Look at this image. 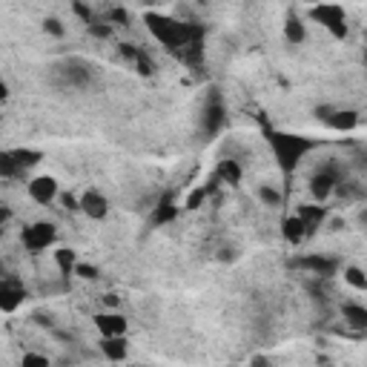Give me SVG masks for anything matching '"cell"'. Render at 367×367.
I'll list each match as a JSON object with an SVG mask.
<instances>
[{
  "label": "cell",
  "mask_w": 367,
  "mask_h": 367,
  "mask_svg": "<svg viewBox=\"0 0 367 367\" xmlns=\"http://www.w3.org/2000/svg\"><path fill=\"white\" fill-rule=\"evenodd\" d=\"M313 20H318L333 37H348V17H344V9L341 6H333V3H321V6H313L310 9Z\"/></svg>",
  "instance_id": "5"
},
{
  "label": "cell",
  "mask_w": 367,
  "mask_h": 367,
  "mask_svg": "<svg viewBox=\"0 0 367 367\" xmlns=\"http://www.w3.org/2000/svg\"><path fill=\"white\" fill-rule=\"evenodd\" d=\"M29 298V293H26V287H20L15 278H0V310L3 313H15L24 301Z\"/></svg>",
  "instance_id": "7"
},
{
  "label": "cell",
  "mask_w": 367,
  "mask_h": 367,
  "mask_svg": "<svg viewBox=\"0 0 367 367\" xmlns=\"http://www.w3.org/2000/svg\"><path fill=\"white\" fill-rule=\"evenodd\" d=\"M58 78L63 86H72V89H86L89 86V80L95 78V67L89 60L83 58H67L63 63H58Z\"/></svg>",
  "instance_id": "3"
},
{
  "label": "cell",
  "mask_w": 367,
  "mask_h": 367,
  "mask_svg": "<svg viewBox=\"0 0 367 367\" xmlns=\"http://www.w3.org/2000/svg\"><path fill=\"white\" fill-rule=\"evenodd\" d=\"M60 204L67 207V210H80V207H78V198H75V196H69V192H67V196H60Z\"/></svg>",
  "instance_id": "33"
},
{
  "label": "cell",
  "mask_w": 367,
  "mask_h": 367,
  "mask_svg": "<svg viewBox=\"0 0 367 367\" xmlns=\"http://www.w3.org/2000/svg\"><path fill=\"white\" fill-rule=\"evenodd\" d=\"M344 282L356 290H367V275L361 267H344Z\"/></svg>",
  "instance_id": "24"
},
{
  "label": "cell",
  "mask_w": 367,
  "mask_h": 367,
  "mask_svg": "<svg viewBox=\"0 0 367 367\" xmlns=\"http://www.w3.org/2000/svg\"><path fill=\"white\" fill-rule=\"evenodd\" d=\"M282 232H284V239H287L290 244H298V241H305L307 227H305V221H301L298 215H290V219L282 221Z\"/></svg>",
  "instance_id": "16"
},
{
  "label": "cell",
  "mask_w": 367,
  "mask_h": 367,
  "mask_svg": "<svg viewBox=\"0 0 367 367\" xmlns=\"http://www.w3.org/2000/svg\"><path fill=\"white\" fill-rule=\"evenodd\" d=\"M72 275H80V278H86V282H92V278H98V267L95 264H86V262H78Z\"/></svg>",
  "instance_id": "28"
},
{
  "label": "cell",
  "mask_w": 367,
  "mask_h": 367,
  "mask_svg": "<svg viewBox=\"0 0 367 367\" xmlns=\"http://www.w3.org/2000/svg\"><path fill=\"white\" fill-rule=\"evenodd\" d=\"M270 146H273V153H275L278 167H282L290 176V172L298 167V161L316 146V141H310L305 135H290V133H270Z\"/></svg>",
  "instance_id": "2"
},
{
  "label": "cell",
  "mask_w": 367,
  "mask_h": 367,
  "mask_svg": "<svg viewBox=\"0 0 367 367\" xmlns=\"http://www.w3.org/2000/svg\"><path fill=\"white\" fill-rule=\"evenodd\" d=\"M144 20H146V29L153 32V37L161 40L169 52H178V55L187 52L189 46H198L201 35H204L201 26H196V24H181V20L158 15V12H146Z\"/></svg>",
  "instance_id": "1"
},
{
  "label": "cell",
  "mask_w": 367,
  "mask_h": 367,
  "mask_svg": "<svg viewBox=\"0 0 367 367\" xmlns=\"http://www.w3.org/2000/svg\"><path fill=\"white\" fill-rule=\"evenodd\" d=\"M55 264H58V270H60V275H72L75 273V264H78V255H75V250H58L55 253Z\"/></svg>",
  "instance_id": "22"
},
{
  "label": "cell",
  "mask_w": 367,
  "mask_h": 367,
  "mask_svg": "<svg viewBox=\"0 0 367 367\" xmlns=\"http://www.w3.org/2000/svg\"><path fill=\"white\" fill-rule=\"evenodd\" d=\"M298 219L305 221V227H307V232H313V227L316 224H321L325 221V215H327V210H321V207H298Z\"/></svg>",
  "instance_id": "21"
},
{
  "label": "cell",
  "mask_w": 367,
  "mask_h": 367,
  "mask_svg": "<svg viewBox=\"0 0 367 367\" xmlns=\"http://www.w3.org/2000/svg\"><path fill=\"white\" fill-rule=\"evenodd\" d=\"M29 198L35 204H43V207L52 204L58 198V181L52 176H37V178H32L29 181Z\"/></svg>",
  "instance_id": "10"
},
{
  "label": "cell",
  "mask_w": 367,
  "mask_h": 367,
  "mask_svg": "<svg viewBox=\"0 0 367 367\" xmlns=\"http://www.w3.org/2000/svg\"><path fill=\"white\" fill-rule=\"evenodd\" d=\"M176 215H178V207L172 204V198H164L155 210H153V224H169V221H176Z\"/></svg>",
  "instance_id": "20"
},
{
  "label": "cell",
  "mask_w": 367,
  "mask_h": 367,
  "mask_svg": "<svg viewBox=\"0 0 367 367\" xmlns=\"http://www.w3.org/2000/svg\"><path fill=\"white\" fill-rule=\"evenodd\" d=\"M110 17H112V24L118 20L121 26H126V12H123V9H112V12H110Z\"/></svg>",
  "instance_id": "35"
},
{
  "label": "cell",
  "mask_w": 367,
  "mask_h": 367,
  "mask_svg": "<svg viewBox=\"0 0 367 367\" xmlns=\"http://www.w3.org/2000/svg\"><path fill=\"white\" fill-rule=\"evenodd\" d=\"M258 198H262L267 207H282V192H278L275 187H262L258 189Z\"/></svg>",
  "instance_id": "25"
},
{
  "label": "cell",
  "mask_w": 367,
  "mask_h": 367,
  "mask_svg": "<svg viewBox=\"0 0 367 367\" xmlns=\"http://www.w3.org/2000/svg\"><path fill=\"white\" fill-rule=\"evenodd\" d=\"M9 219H12V207L0 201V230H3V224H6Z\"/></svg>",
  "instance_id": "32"
},
{
  "label": "cell",
  "mask_w": 367,
  "mask_h": 367,
  "mask_svg": "<svg viewBox=\"0 0 367 367\" xmlns=\"http://www.w3.org/2000/svg\"><path fill=\"white\" fill-rule=\"evenodd\" d=\"M86 29H89V35H95V37H110L112 35V26L110 24H98V20H92Z\"/></svg>",
  "instance_id": "30"
},
{
  "label": "cell",
  "mask_w": 367,
  "mask_h": 367,
  "mask_svg": "<svg viewBox=\"0 0 367 367\" xmlns=\"http://www.w3.org/2000/svg\"><path fill=\"white\" fill-rule=\"evenodd\" d=\"M341 316H344V325L353 327L356 333L367 330V307L356 305V301H348V305H341Z\"/></svg>",
  "instance_id": "13"
},
{
  "label": "cell",
  "mask_w": 367,
  "mask_h": 367,
  "mask_svg": "<svg viewBox=\"0 0 367 367\" xmlns=\"http://www.w3.org/2000/svg\"><path fill=\"white\" fill-rule=\"evenodd\" d=\"M95 327L103 339H118V336H126V327H129V321L123 313L118 310H106V313H98L95 316Z\"/></svg>",
  "instance_id": "8"
},
{
  "label": "cell",
  "mask_w": 367,
  "mask_h": 367,
  "mask_svg": "<svg viewBox=\"0 0 367 367\" xmlns=\"http://www.w3.org/2000/svg\"><path fill=\"white\" fill-rule=\"evenodd\" d=\"M101 353L110 359V361H123L129 356V348H126V336H118V339H101Z\"/></svg>",
  "instance_id": "14"
},
{
  "label": "cell",
  "mask_w": 367,
  "mask_h": 367,
  "mask_svg": "<svg viewBox=\"0 0 367 367\" xmlns=\"http://www.w3.org/2000/svg\"><path fill=\"white\" fill-rule=\"evenodd\" d=\"M9 98V83L3 80V78H0V103H3Z\"/></svg>",
  "instance_id": "36"
},
{
  "label": "cell",
  "mask_w": 367,
  "mask_h": 367,
  "mask_svg": "<svg viewBox=\"0 0 367 367\" xmlns=\"http://www.w3.org/2000/svg\"><path fill=\"white\" fill-rule=\"evenodd\" d=\"M43 32L52 35V37H63V32H67V29H63V24H60L58 17H46V20H43Z\"/></svg>",
  "instance_id": "29"
},
{
  "label": "cell",
  "mask_w": 367,
  "mask_h": 367,
  "mask_svg": "<svg viewBox=\"0 0 367 367\" xmlns=\"http://www.w3.org/2000/svg\"><path fill=\"white\" fill-rule=\"evenodd\" d=\"M55 239H58V230L49 221H35V224L24 227V232H20V241H24V247L29 253H40V250L52 247Z\"/></svg>",
  "instance_id": "4"
},
{
  "label": "cell",
  "mask_w": 367,
  "mask_h": 367,
  "mask_svg": "<svg viewBox=\"0 0 367 367\" xmlns=\"http://www.w3.org/2000/svg\"><path fill=\"white\" fill-rule=\"evenodd\" d=\"M290 267L307 270V273H313V275H318V278H333V275L339 273V262H336V258L318 255V253H313V255H301V258H293Z\"/></svg>",
  "instance_id": "6"
},
{
  "label": "cell",
  "mask_w": 367,
  "mask_h": 367,
  "mask_svg": "<svg viewBox=\"0 0 367 367\" xmlns=\"http://www.w3.org/2000/svg\"><path fill=\"white\" fill-rule=\"evenodd\" d=\"M78 207H80V212L86 215V219H92V221L106 219V212H110V201H106L103 192H98V189H86L78 198Z\"/></svg>",
  "instance_id": "9"
},
{
  "label": "cell",
  "mask_w": 367,
  "mask_h": 367,
  "mask_svg": "<svg viewBox=\"0 0 367 367\" xmlns=\"http://www.w3.org/2000/svg\"><path fill=\"white\" fill-rule=\"evenodd\" d=\"M215 178L224 181V184H230V187H239L241 184V167H239V161H232V158L221 161L219 164V172H215Z\"/></svg>",
  "instance_id": "17"
},
{
  "label": "cell",
  "mask_w": 367,
  "mask_h": 367,
  "mask_svg": "<svg viewBox=\"0 0 367 367\" xmlns=\"http://www.w3.org/2000/svg\"><path fill=\"white\" fill-rule=\"evenodd\" d=\"M9 153H12V158L17 161V167L24 169V172L43 161V153H40V149H26V146H24V149H9Z\"/></svg>",
  "instance_id": "19"
},
{
  "label": "cell",
  "mask_w": 367,
  "mask_h": 367,
  "mask_svg": "<svg viewBox=\"0 0 367 367\" xmlns=\"http://www.w3.org/2000/svg\"><path fill=\"white\" fill-rule=\"evenodd\" d=\"M0 232H3V230H0Z\"/></svg>",
  "instance_id": "39"
},
{
  "label": "cell",
  "mask_w": 367,
  "mask_h": 367,
  "mask_svg": "<svg viewBox=\"0 0 367 367\" xmlns=\"http://www.w3.org/2000/svg\"><path fill=\"white\" fill-rule=\"evenodd\" d=\"M250 367H273V361L267 356H253L250 359Z\"/></svg>",
  "instance_id": "34"
},
{
  "label": "cell",
  "mask_w": 367,
  "mask_h": 367,
  "mask_svg": "<svg viewBox=\"0 0 367 367\" xmlns=\"http://www.w3.org/2000/svg\"><path fill=\"white\" fill-rule=\"evenodd\" d=\"M20 367H52V361H49V356H43V353H24Z\"/></svg>",
  "instance_id": "26"
},
{
  "label": "cell",
  "mask_w": 367,
  "mask_h": 367,
  "mask_svg": "<svg viewBox=\"0 0 367 367\" xmlns=\"http://www.w3.org/2000/svg\"><path fill=\"white\" fill-rule=\"evenodd\" d=\"M0 121H3V118H0Z\"/></svg>",
  "instance_id": "38"
},
{
  "label": "cell",
  "mask_w": 367,
  "mask_h": 367,
  "mask_svg": "<svg viewBox=\"0 0 367 367\" xmlns=\"http://www.w3.org/2000/svg\"><path fill=\"white\" fill-rule=\"evenodd\" d=\"M24 176V169L17 167V161L12 158V153H0V178H20Z\"/></svg>",
  "instance_id": "23"
},
{
  "label": "cell",
  "mask_w": 367,
  "mask_h": 367,
  "mask_svg": "<svg viewBox=\"0 0 367 367\" xmlns=\"http://www.w3.org/2000/svg\"><path fill=\"white\" fill-rule=\"evenodd\" d=\"M336 184H339V172L336 169H318L316 176L310 178V192H313V198H318V201H327L330 196H333V189H336Z\"/></svg>",
  "instance_id": "11"
},
{
  "label": "cell",
  "mask_w": 367,
  "mask_h": 367,
  "mask_svg": "<svg viewBox=\"0 0 367 367\" xmlns=\"http://www.w3.org/2000/svg\"><path fill=\"white\" fill-rule=\"evenodd\" d=\"M284 37H287V43H293V46H301V43L307 40L305 20H301L298 15H290V17H287V24H284Z\"/></svg>",
  "instance_id": "15"
},
{
  "label": "cell",
  "mask_w": 367,
  "mask_h": 367,
  "mask_svg": "<svg viewBox=\"0 0 367 367\" xmlns=\"http://www.w3.org/2000/svg\"><path fill=\"white\" fill-rule=\"evenodd\" d=\"M327 123L333 129H339V133H348V129H353L359 123V115L353 110H333V115L327 118Z\"/></svg>",
  "instance_id": "18"
},
{
  "label": "cell",
  "mask_w": 367,
  "mask_h": 367,
  "mask_svg": "<svg viewBox=\"0 0 367 367\" xmlns=\"http://www.w3.org/2000/svg\"><path fill=\"white\" fill-rule=\"evenodd\" d=\"M72 9H75V12L80 15V17H83V24H86V26H89V24H92V20H95V17H92V12H89V9H86L83 3H75Z\"/></svg>",
  "instance_id": "31"
},
{
  "label": "cell",
  "mask_w": 367,
  "mask_h": 367,
  "mask_svg": "<svg viewBox=\"0 0 367 367\" xmlns=\"http://www.w3.org/2000/svg\"><path fill=\"white\" fill-rule=\"evenodd\" d=\"M207 196H210V189H207V187L192 189V192H189V198L184 201V207H187V210H198V207H201V201H204Z\"/></svg>",
  "instance_id": "27"
},
{
  "label": "cell",
  "mask_w": 367,
  "mask_h": 367,
  "mask_svg": "<svg viewBox=\"0 0 367 367\" xmlns=\"http://www.w3.org/2000/svg\"><path fill=\"white\" fill-rule=\"evenodd\" d=\"M103 301H106V307H110V310L118 307V296H103Z\"/></svg>",
  "instance_id": "37"
},
{
  "label": "cell",
  "mask_w": 367,
  "mask_h": 367,
  "mask_svg": "<svg viewBox=\"0 0 367 367\" xmlns=\"http://www.w3.org/2000/svg\"><path fill=\"white\" fill-rule=\"evenodd\" d=\"M221 123H224V103H221L219 92L212 89V95H210V101H207V106H204V129H207V135L219 133Z\"/></svg>",
  "instance_id": "12"
}]
</instances>
